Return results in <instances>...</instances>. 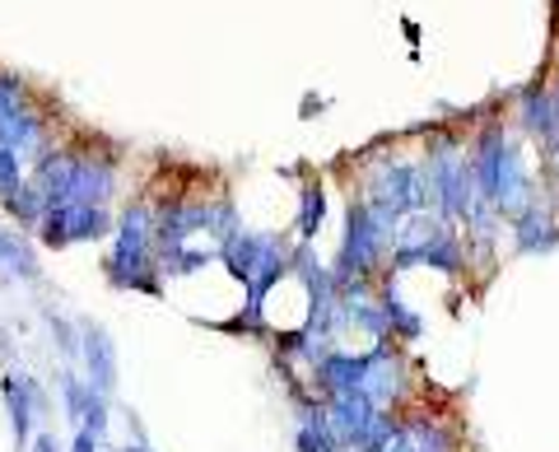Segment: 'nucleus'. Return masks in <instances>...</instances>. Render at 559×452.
<instances>
[{"label":"nucleus","mask_w":559,"mask_h":452,"mask_svg":"<svg viewBox=\"0 0 559 452\" xmlns=\"http://www.w3.org/2000/svg\"><path fill=\"white\" fill-rule=\"evenodd\" d=\"M127 452H154V448H150V443H131Z\"/></svg>","instance_id":"nucleus-25"},{"label":"nucleus","mask_w":559,"mask_h":452,"mask_svg":"<svg viewBox=\"0 0 559 452\" xmlns=\"http://www.w3.org/2000/svg\"><path fill=\"white\" fill-rule=\"evenodd\" d=\"M117 164L108 154H80L70 150V178H66V201L80 205H108L117 197ZM61 201V205H66Z\"/></svg>","instance_id":"nucleus-8"},{"label":"nucleus","mask_w":559,"mask_h":452,"mask_svg":"<svg viewBox=\"0 0 559 452\" xmlns=\"http://www.w3.org/2000/svg\"><path fill=\"white\" fill-rule=\"evenodd\" d=\"M80 359H84V369H90V388H98L103 396H112L117 392V345L90 318L80 322Z\"/></svg>","instance_id":"nucleus-12"},{"label":"nucleus","mask_w":559,"mask_h":452,"mask_svg":"<svg viewBox=\"0 0 559 452\" xmlns=\"http://www.w3.org/2000/svg\"><path fill=\"white\" fill-rule=\"evenodd\" d=\"M429 187H433V201H439V215L448 224H466V215L480 205V191L476 178H471V159L462 154V145L443 135L439 145L429 150Z\"/></svg>","instance_id":"nucleus-5"},{"label":"nucleus","mask_w":559,"mask_h":452,"mask_svg":"<svg viewBox=\"0 0 559 452\" xmlns=\"http://www.w3.org/2000/svg\"><path fill=\"white\" fill-rule=\"evenodd\" d=\"M38 275H43L38 252H33V242L24 238V229H0V281L33 285Z\"/></svg>","instance_id":"nucleus-14"},{"label":"nucleus","mask_w":559,"mask_h":452,"mask_svg":"<svg viewBox=\"0 0 559 452\" xmlns=\"http://www.w3.org/2000/svg\"><path fill=\"white\" fill-rule=\"evenodd\" d=\"M471 178H476L480 201L495 215H509L513 219V215H522L536 201V187L527 178V164H522V154L513 150L509 135H503V127H489L480 135L476 154H471Z\"/></svg>","instance_id":"nucleus-1"},{"label":"nucleus","mask_w":559,"mask_h":452,"mask_svg":"<svg viewBox=\"0 0 559 452\" xmlns=\"http://www.w3.org/2000/svg\"><path fill=\"white\" fill-rule=\"evenodd\" d=\"M47 326H51V336H57V350L66 359H80V322L70 326L66 318H57V312H47Z\"/></svg>","instance_id":"nucleus-22"},{"label":"nucleus","mask_w":559,"mask_h":452,"mask_svg":"<svg viewBox=\"0 0 559 452\" xmlns=\"http://www.w3.org/2000/svg\"><path fill=\"white\" fill-rule=\"evenodd\" d=\"M326 425H331V433H336L341 443H355V448H373L382 433L392 429V420L364 392H331Z\"/></svg>","instance_id":"nucleus-7"},{"label":"nucleus","mask_w":559,"mask_h":452,"mask_svg":"<svg viewBox=\"0 0 559 452\" xmlns=\"http://www.w3.org/2000/svg\"><path fill=\"white\" fill-rule=\"evenodd\" d=\"M518 117H522V127H527L532 135H540V141H555L559 135V108H555V98L540 90V84H532L527 94H522V108H518Z\"/></svg>","instance_id":"nucleus-15"},{"label":"nucleus","mask_w":559,"mask_h":452,"mask_svg":"<svg viewBox=\"0 0 559 452\" xmlns=\"http://www.w3.org/2000/svg\"><path fill=\"white\" fill-rule=\"evenodd\" d=\"M103 275L112 289H135V294H159V252L154 248H131V242H112L103 257Z\"/></svg>","instance_id":"nucleus-9"},{"label":"nucleus","mask_w":559,"mask_h":452,"mask_svg":"<svg viewBox=\"0 0 559 452\" xmlns=\"http://www.w3.org/2000/svg\"><path fill=\"white\" fill-rule=\"evenodd\" d=\"M550 98H555V108H559V90H555V94H550Z\"/></svg>","instance_id":"nucleus-27"},{"label":"nucleus","mask_w":559,"mask_h":452,"mask_svg":"<svg viewBox=\"0 0 559 452\" xmlns=\"http://www.w3.org/2000/svg\"><path fill=\"white\" fill-rule=\"evenodd\" d=\"M28 452H61V448H57V439H51V433H33Z\"/></svg>","instance_id":"nucleus-24"},{"label":"nucleus","mask_w":559,"mask_h":452,"mask_svg":"<svg viewBox=\"0 0 559 452\" xmlns=\"http://www.w3.org/2000/svg\"><path fill=\"white\" fill-rule=\"evenodd\" d=\"M24 178H28V159H24V154H14V150L0 145V201H5L10 191H20Z\"/></svg>","instance_id":"nucleus-21"},{"label":"nucleus","mask_w":559,"mask_h":452,"mask_svg":"<svg viewBox=\"0 0 559 452\" xmlns=\"http://www.w3.org/2000/svg\"><path fill=\"white\" fill-rule=\"evenodd\" d=\"M396 242V224H388L382 215L369 211V201H349L345 211V238H341V257H336V271L331 281L349 285V281H369V275L382 266V257Z\"/></svg>","instance_id":"nucleus-3"},{"label":"nucleus","mask_w":559,"mask_h":452,"mask_svg":"<svg viewBox=\"0 0 559 452\" xmlns=\"http://www.w3.org/2000/svg\"><path fill=\"white\" fill-rule=\"evenodd\" d=\"M513 238L522 252H555L559 248V219L546 201H532L522 215H513Z\"/></svg>","instance_id":"nucleus-13"},{"label":"nucleus","mask_w":559,"mask_h":452,"mask_svg":"<svg viewBox=\"0 0 559 452\" xmlns=\"http://www.w3.org/2000/svg\"><path fill=\"white\" fill-rule=\"evenodd\" d=\"M369 211L382 215L388 224H401L415 211H429L433 201V187H429V168L425 164H406V159H392L373 173L369 191H364Z\"/></svg>","instance_id":"nucleus-4"},{"label":"nucleus","mask_w":559,"mask_h":452,"mask_svg":"<svg viewBox=\"0 0 559 452\" xmlns=\"http://www.w3.org/2000/svg\"><path fill=\"white\" fill-rule=\"evenodd\" d=\"M219 262L229 266L242 285H248V312H242L238 326H257L266 294L289 275V248H285V238H280V234H257V229H238L219 248Z\"/></svg>","instance_id":"nucleus-2"},{"label":"nucleus","mask_w":559,"mask_h":452,"mask_svg":"<svg viewBox=\"0 0 559 452\" xmlns=\"http://www.w3.org/2000/svg\"><path fill=\"white\" fill-rule=\"evenodd\" d=\"M322 219H326V191L322 182H308L299 191V219H294V229H299V242H312L322 234Z\"/></svg>","instance_id":"nucleus-18"},{"label":"nucleus","mask_w":559,"mask_h":452,"mask_svg":"<svg viewBox=\"0 0 559 452\" xmlns=\"http://www.w3.org/2000/svg\"><path fill=\"white\" fill-rule=\"evenodd\" d=\"M364 369H369V355H341V350H331L318 364V382H326L331 392H359L364 388Z\"/></svg>","instance_id":"nucleus-16"},{"label":"nucleus","mask_w":559,"mask_h":452,"mask_svg":"<svg viewBox=\"0 0 559 452\" xmlns=\"http://www.w3.org/2000/svg\"><path fill=\"white\" fill-rule=\"evenodd\" d=\"M550 150H555V168H559V135H555V141H550Z\"/></svg>","instance_id":"nucleus-26"},{"label":"nucleus","mask_w":559,"mask_h":452,"mask_svg":"<svg viewBox=\"0 0 559 452\" xmlns=\"http://www.w3.org/2000/svg\"><path fill=\"white\" fill-rule=\"evenodd\" d=\"M112 234V215L108 205H80V201H66V205H47V215L38 219L33 238L43 248H75V242H98Z\"/></svg>","instance_id":"nucleus-6"},{"label":"nucleus","mask_w":559,"mask_h":452,"mask_svg":"<svg viewBox=\"0 0 559 452\" xmlns=\"http://www.w3.org/2000/svg\"><path fill=\"white\" fill-rule=\"evenodd\" d=\"M401 433H406L411 452H457V439H452L439 420H411Z\"/></svg>","instance_id":"nucleus-20"},{"label":"nucleus","mask_w":559,"mask_h":452,"mask_svg":"<svg viewBox=\"0 0 559 452\" xmlns=\"http://www.w3.org/2000/svg\"><path fill=\"white\" fill-rule=\"evenodd\" d=\"M5 211H10V219L20 224L24 234H33V229H38V219L47 215V197H43V187L33 182V178H24V182H20V191H10V197H5Z\"/></svg>","instance_id":"nucleus-17"},{"label":"nucleus","mask_w":559,"mask_h":452,"mask_svg":"<svg viewBox=\"0 0 559 452\" xmlns=\"http://www.w3.org/2000/svg\"><path fill=\"white\" fill-rule=\"evenodd\" d=\"M0 392H5V411H10L14 448L28 452V443H33V425H38V415L47 411V392L38 388V378H28L24 369L0 378Z\"/></svg>","instance_id":"nucleus-10"},{"label":"nucleus","mask_w":559,"mask_h":452,"mask_svg":"<svg viewBox=\"0 0 559 452\" xmlns=\"http://www.w3.org/2000/svg\"><path fill=\"white\" fill-rule=\"evenodd\" d=\"M411 266H433L448 275H457L466 266V252H462L457 234H452V224H443V229L429 242H419V248H392V271H411Z\"/></svg>","instance_id":"nucleus-11"},{"label":"nucleus","mask_w":559,"mask_h":452,"mask_svg":"<svg viewBox=\"0 0 559 452\" xmlns=\"http://www.w3.org/2000/svg\"><path fill=\"white\" fill-rule=\"evenodd\" d=\"M378 304H382V318H388V332H392V336H401V341H415V336H419V318L406 308V299L396 294V285L382 289Z\"/></svg>","instance_id":"nucleus-19"},{"label":"nucleus","mask_w":559,"mask_h":452,"mask_svg":"<svg viewBox=\"0 0 559 452\" xmlns=\"http://www.w3.org/2000/svg\"><path fill=\"white\" fill-rule=\"evenodd\" d=\"M103 439H94L90 429H75V439H70V452H98Z\"/></svg>","instance_id":"nucleus-23"}]
</instances>
